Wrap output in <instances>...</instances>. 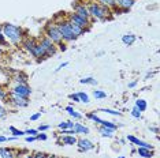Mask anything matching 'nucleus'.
<instances>
[{"label":"nucleus","mask_w":160,"mask_h":158,"mask_svg":"<svg viewBox=\"0 0 160 158\" xmlns=\"http://www.w3.org/2000/svg\"><path fill=\"white\" fill-rule=\"evenodd\" d=\"M2 31L4 34L6 40H8L11 44L18 45L19 42H22L23 40V30L17 25L12 23H4L2 25Z\"/></svg>","instance_id":"1"},{"label":"nucleus","mask_w":160,"mask_h":158,"mask_svg":"<svg viewBox=\"0 0 160 158\" xmlns=\"http://www.w3.org/2000/svg\"><path fill=\"white\" fill-rule=\"evenodd\" d=\"M86 7H88L90 18H93V19H96V21H105L108 18V15L111 14L108 7L100 4V3H97V2H89Z\"/></svg>","instance_id":"2"},{"label":"nucleus","mask_w":160,"mask_h":158,"mask_svg":"<svg viewBox=\"0 0 160 158\" xmlns=\"http://www.w3.org/2000/svg\"><path fill=\"white\" fill-rule=\"evenodd\" d=\"M45 37L49 38L55 45H56V44L60 45V49H62V51H66V45L63 44V40H62V35H60V33H59V30H58L55 22H49V23L45 26Z\"/></svg>","instance_id":"3"},{"label":"nucleus","mask_w":160,"mask_h":158,"mask_svg":"<svg viewBox=\"0 0 160 158\" xmlns=\"http://www.w3.org/2000/svg\"><path fill=\"white\" fill-rule=\"evenodd\" d=\"M55 25H56L58 30H59L63 41L71 42V41H75V40H77V37L72 34V31L70 29V22H68L67 19H58L55 22Z\"/></svg>","instance_id":"4"},{"label":"nucleus","mask_w":160,"mask_h":158,"mask_svg":"<svg viewBox=\"0 0 160 158\" xmlns=\"http://www.w3.org/2000/svg\"><path fill=\"white\" fill-rule=\"evenodd\" d=\"M66 19L68 21V22H71V23L77 25V26H79V27H82V29H86V30H88V29H89V26H90V22H89V21L83 19V18H81L79 15H77V14H75V12H71V14H68V15L66 16Z\"/></svg>","instance_id":"5"},{"label":"nucleus","mask_w":160,"mask_h":158,"mask_svg":"<svg viewBox=\"0 0 160 158\" xmlns=\"http://www.w3.org/2000/svg\"><path fill=\"white\" fill-rule=\"evenodd\" d=\"M72 8H74V12L77 14V15H79L86 21H89V22H92V18H90V14L88 11L86 4H83V3H75V4H72Z\"/></svg>","instance_id":"6"},{"label":"nucleus","mask_w":160,"mask_h":158,"mask_svg":"<svg viewBox=\"0 0 160 158\" xmlns=\"http://www.w3.org/2000/svg\"><path fill=\"white\" fill-rule=\"evenodd\" d=\"M8 98H10V102H11L12 105L18 106V108H25V106L29 105V98H26V97H22V95H18V94H15V93L10 91Z\"/></svg>","instance_id":"7"},{"label":"nucleus","mask_w":160,"mask_h":158,"mask_svg":"<svg viewBox=\"0 0 160 158\" xmlns=\"http://www.w3.org/2000/svg\"><path fill=\"white\" fill-rule=\"evenodd\" d=\"M40 44L42 45V48L45 49V53H47V57H51V56H53L56 53V45L53 44L52 41H51L49 38H47V37H42L41 40H40Z\"/></svg>","instance_id":"8"},{"label":"nucleus","mask_w":160,"mask_h":158,"mask_svg":"<svg viewBox=\"0 0 160 158\" xmlns=\"http://www.w3.org/2000/svg\"><path fill=\"white\" fill-rule=\"evenodd\" d=\"M86 117L90 118V120L94 121V123L99 124V125H103V127H108V128H112V130H116V124H114L112 121L103 120V118H100L96 113H88V114H86Z\"/></svg>","instance_id":"9"},{"label":"nucleus","mask_w":160,"mask_h":158,"mask_svg":"<svg viewBox=\"0 0 160 158\" xmlns=\"http://www.w3.org/2000/svg\"><path fill=\"white\" fill-rule=\"evenodd\" d=\"M11 93H15L18 95H22V97H26L29 98L32 94V89L29 87L28 85H19V83H15L14 87L11 89Z\"/></svg>","instance_id":"10"},{"label":"nucleus","mask_w":160,"mask_h":158,"mask_svg":"<svg viewBox=\"0 0 160 158\" xmlns=\"http://www.w3.org/2000/svg\"><path fill=\"white\" fill-rule=\"evenodd\" d=\"M77 146H78V150L81 153H85V151H89V150L94 149L93 142H90L89 139H85V138L77 139Z\"/></svg>","instance_id":"11"},{"label":"nucleus","mask_w":160,"mask_h":158,"mask_svg":"<svg viewBox=\"0 0 160 158\" xmlns=\"http://www.w3.org/2000/svg\"><path fill=\"white\" fill-rule=\"evenodd\" d=\"M115 8H122V11H129L136 4V0H114Z\"/></svg>","instance_id":"12"},{"label":"nucleus","mask_w":160,"mask_h":158,"mask_svg":"<svg viewBox=\"0 0 160 158\" xmlns=\"http://www.w3.org/2000/svg\"><path fill=\"white\" fill-rule=\"evenodd\" d=\"M127 141L132 142L133 145H136L137 147H145V149L153 150V146H152V145H149V143L141 141V139H138V138H136V136H133V135H127Z\"/></svg>","instance_id":"13"},{"label":"nucleus","mask_w":160,"mask_h":158,"mask_svg":"<svg viewBox=\"0 0 160 158\" xmlns=\"http://www.w3.org/2000/svg\"><path fill=\"white\" fill-rule=\"evenodd\" d=\"M30 55L33 56V57H37V59H45V57H47L45 49L42 48V45L40 44V42H37V44H36L34 49H33V51H32Z\"/></svg>","instance_id":"14"},{"label":"nucleus","mask_w":160,"mask_h":158,"mask_svg":"<svg viewBox=\"0 0 160 158\" xmlns=\"http://www.w3.org/2000/svg\"><path fill=\"white\" fill-rule=\"evenodd\" d=\"M60 142L63 145L72 146V145H77V138H75V135H62Z\"/></svg>","instance_id":"15"},{"label":"nucleus","mask_w":160,"mask_h":158,"mask_svg":"<svg viewBox=\"0 0 160 158\" xmlns=\"http://www.w3.org/2000/svg\"><path fill=\"white\" fill-rule=\"evenodd\" d=\"M36 44H37V41H36L34 38H26V40H25V41L22 42L23 48L26 49V51H28L29 53H32V51H33V49H34Z\"/></svg>","instance_id":"16"},{"label":"nucleus","mask_w":160,"mask_h":158,"mask_svg":"<svg viewBox=\"0 0 160 158\" xmlns=\"http://www.w3.org/2000/svg\"><path fill=\"white\" fill-rule=\"evenodd\" d=\"M99 132H100V135L103 136V138H112V136H114L115 130H112V128H108V127H103V125H100V127H99Z\"/></svg>","instance_id":"17"},{"label":"nucleus","mask_w":160,"mask_h":158,"mask_svg":"<svg viewBox=\"0 0 160 158\" xmlns=\"http://www.w3.org/2000/svg\"><path fill=\"white\" fill-rule=\"evenodd\" d=\"M72 130L75 131V134H85V135H88L90 130L88 127H85L83 124L81 123H74V127H72Z\"/></svg>","instance_id":"18"},{"label":"nucleus","mask_w":160,"mask_h":158,"mask_svg":"<svg viewBox=\"0 0 160 158\" xmlns=\"http://www.w3.org/2000/svg\"><path fill=\"white\" fill-rule=\"evenodd\" d=\"M137 153H138V156L142 157V158H152L153 157V150L145 149V147H138Z\"/></svg>","instance_id":"19"},{"label":"nucleus","mask_w":160,"mask_h":158,"mask_svg":"<svg viewBox=\"0 0 160 158\" xmlns=\"http://www.w3.org/2000/svg\"><path fill=\"white\" fill-rule=\"evenodd\" d=\"M70 29H71L72 34H74L77 38L79 37V35H83L85 34V31H86V29H82V27H79V26H77V25H74L71 22H70Z\"/></svg>","instance_id":"20"},{"label":"nucleus","mask_w":160,"mask_h":158,"mask_svg":"<svg viewBox=\"0 0 160 158\" xmlns=\"http://www.w3.org/2000/svg\"><path fill=\"white\" fill-rule=\"evenodd\" d=\"M136 35L134 34H132V33H127V34H125V35H122V42L125 45H133L134 42H136Z\"/></svg>","instance_id":"21"},{"label":"nucleus","mask_w":160,"mask_h":158,"mask_svg":"<svg viewBox=\"0 0 160 158\" xmlns=\"http://www.w3.org/2000/svg\"><path fill=\"white\" fill-rule=\"evenodd\" d=\"M0 157L2 158H17L14 151L10 149H0Z\"/></svg>","instance_id":"22"},{"label":"nucleus","mask_w":160,"mask_h":158,"mask_svg":"<svg viewBox=\"0 0 160 158\" xmlns=\"http://www.w3.org/2000/svg\"><path fill=\"white\" fill-rule=\"evenodd\" d=\"M72 127H74V123L70 120L62 121V123L58 124V128H59V130H72Z\"/></svg>","instance_id":"23"},{"label":"nucleus","mask_w":160,"mask_h":158,"mask_svg":"<svg viewBox=\"0 0 160 158\" xmlns=\"http://www.w3.org/2000/svg\"><path fill=\"white\" fill-rule=\"evenodd\" d=\"M136 108L140 110V112H145L147 108H148V104H147L145 100H137L136 101Z\"/></svg>","instance_id":"24"},{"label":"nucleus","mask_w":160,"mask_h":158,"mask_svg":"<svg viewBox=\"0 0 160 158\" xmlns=\"http://www.w3.org/2000/svg\"><path fill=\"white\" fill-rule=\"evenodd\" d=\"M66 110L68 112V114H70L71 117L77 118V120H79V118H82V114H81V113H78L77 110H74V108H72V106H67V108H66Z\"/></svg>","instance_id":"25"},{"label":"nucleus","mask_w":160,"mask_h":158,"mask_svg":"<svg viewBox=\"0 0 160 158\" xmlns=\"http://www.w3.org/2000/svg\"><path fill=\"white\" fill-rule=\"evenodd\" d=\"M79 83L81 85H97V81L92 77H88V78H82L79 79Z\"/></svg>","instance_id":"26"},{"label":"nucleus","mask_w":160,"mask_h":158,"mask_svg":"<svg viewBox=\"0 0 160 158\" xmlns=\"http://www.w3.org/2000/svg\"><path fill=\"white\" fill-rule=\"evenodd\" d=\"M93 97L96 100H104V98H107V93L103 91V90H94L93 91Z\"/></svg>","instance_id":"27"},{"label":"nucleus","mask_w":160,"mask_h":158,"mask_svg":"<svg viewBox=\"0 0 160 158\" xmlns=\"http://www.w3.org/2000/svg\"><path fill=\"white\" fill-rule=\"evenodd\" d=\"M8 130H10V132H11L14 136H15V138H19V136L26 135V134H25V131H21V130H18V128H15V127H10Z\"/></svg>","instance_id":"28"},{"label":"nucleus","mask_w":160,"mask_h":158,"mask_svg":"<svg viewBox=\"0 0 160 158\" xmlns=\"http://www.w3.org/2000/svg\"><path fill=\"white\" fill-rule=\"evenodd\" d=\"M99 3L100 4H103L105 7H108V8H115V2L114 0H99Z\"/></svg>","instance_id":"29"},{"label":"nucleus","mask_w":160,"mask_h":158,"mask_svg":"<svg viewBox=\"0 0 160 158\" xmlns=\"http://www.w3.org/2000/svg\"><path fill=\"white\" fill-rule=\"evenodd\" d=\"M77 94H78V97H79V101H81V102H85V104H89V102H90L89 95L86 94V93L79 91V93H77Z\"/></svg>","instance_id":"30"},{"label":"nucleus","mask_w":160,"mask_h":158,"mask_svg":"<svg viewBox=\"0 0 160 158\" xmlns=\"http://www.w3.org/2000/svg\"><path fill=\"white\" fill-rule=\"evenodd\" d=\"M14 81H15V83H19V85H28V78L25 75H18Z\"/></svg>","instance_id":"31"},{"label":"nucleus","mask_w":160,"mask_h":158,"mask_svg":"<svg viewBox=\"0 0 160 158\" xmlns=\"http://www.w3.org/2000/svg\"><path fill=\"white\" fill-rule=\"evenodd\" d=\"M100 112H104V113H108V114H114V116H122L121 112L114 110V109H108V108H103V109H100Z\"/></svg>","instance_id":"32"},{"label":"nucleus","mask_w":160,"mask_h":158,"mask_svg":"<svg viewBox=\"0 0 160 158\" xmlns=\"http://www.w3.org/2000/svg\"><path fill=\"white\" fill-rule=\"evenodd\" d=\"M7 45V40L4 37V34H3V31H2V25H0V46H4Z\"/></svg>","instance_id":"33"},{"label":"nucleus","mask_w":160,"mask_h":158,"mask_svg":"<svg viewBox=\"0 0 160 158\" xmlns=\"http://www.w3.org/2000/svg\"><path fill=\"white\" fill-rule=\"evenodd\" d=\"M130 113H132V116H133L134 118H141V112L137 109L136 106L133 108V109H132V112H130Z\"/></svg>","instance_id":"34"},{"label":"nucleus","mask_w":160,"mask_h":158,"mask_svg":"<svg viewBox=\"0 0 160 158\" xmlns=\"http://www.w3.org/2000/svg\"><path fill=\"white\" fill-rule=\"evenodd\" d=\"M7 116V109L3 106V104L0 102V118H4Z\"/></svg>","instance_id":"35"},{"label":"nucleus","mask_w":160,"mask_h":158,"mask_svg":"<svg viewBox=\"0 0 160 158\" xmlns=\"http://www.w3.org/2000/svg\"><path fill=\"white\" fill-rule=\"evenodd\" d=\"M7 98H8V94H7V93L2 89V86H0V101H4Z\"/></svg>","instance_id":"36"},{"label":"nucleus","mask_w":160,"mask_h":158,"mask_svg":"<svg viewBox=\"0 0 160 158\" xmlns=\"http://www.w3.org/2000/svg\"><path fill=\"white\" fill-rule=\"evenodd\" d=\"M60 135H77L74 130H60Z\"/></svg>","instance_id":"37"},{"label":"nucleus","mask_w":160,"mask_h":158,"mask_svg":"<svg viewBox=\"0 0 160 158\" xmlns=\"http://www.w3.org/2000/svg\"><path fill=\"white\" fill-rule=\"evenodd\" d=\"M25 134H28L29 136H36L38 134V131L37 130H26V131H25Z\"/></svg>","instance_id":"38"},{"label":"nucleus","mask_w":160,"mask_h":158,"mask_svg":"<svg viewBox=\"0 0 160 158\" xmlns=\"http://www.w3.org/2000/svg\"><path fill=\"white\" fill-rule=\"evenodd\" d=\"M49 128H51V125H40V127L37 128V131L38 132H44V131H47V130H49Z\"/></svg>","instance_id":"39"},{"label":"nucleus","mask_w":160,"mask_h":158,"mask_svg":"<svg viewBox=\"0 0 160 158\" xmlns=\"http://www.w3.org/2000/svg\"><path fill=\"white\" fill-rule=\"evenodd\" d=\"M47 138H48V136H47L45 134H37L36 135V139H37V141H47Z\"/></svg>","instance_id":"40"},{"label":"nucleus","mask_w":160,"mask_h":158,"mask_svg":"<svg viewBox=\"0 0 160 158\" xmlns=\"http://www.w3.org/2000/svg\"><path fill=\"white\" fill-rule=\"evenodd\" d=\"M68 97H70V100H72L74 102H81V101H79V97H78V94H74V93H72V94H70Z\"/></svg>","instance_id":"41"},{"label":"nucleus","mask_w":160,"mask_h":158,"mask_svg":"<svg viewBox=\"0 0 160 158\" xmlns=\"http://www.w3.org/2000/svg\"><path fill=\"white\" fill-rule=\"evenodd\" d=\"M40 117H41V112H38V113H34V114H32V116H30V120H32V121H36V120H38Z\"/></svg>","instance_id":"42"},{"label":"nucleus","mask_w":160,"mask_h":158,"mask_svg":"<svg viewBox=\"0 0 160 158\" xmlns=\"http://www.w3.org/2000/svg\"><path fill=\"white\" fill-rule=\"evenodd\" d=\"M67 66H68V63H67V62L62 63V64H60V66H59V67H58V68H56V70H55V72H59V71H60V70H63V68H66Z\"/></svg>","instance_id":"43"},{"label":"nucleus","mask_w":160,"mask_h":158,"mask_svg":"<svg viewBox=\"0 0 160 158\" xmlns=\"http://www.w3.org/2000/svg\"><path fill=\"white\" fill-rule=\"evenodd\" d=\"M25 141H26L28 143H32V142H34V141H37V139H36V136H26V139H25Z\"/></svg>","instance_id":"44"},{"label":"nucleus","mask_w":160,"mask_h":158,"mask_svg":"<svg viewBox=\"0 0 160 158\" xmlns=\"http://www.w3.org/2000/svg\"><path fill=\"white\" fill-rule=\"evenodd\" d=\"M137 83H138L137 81H133V82H130L127 86H129V89H133V87H136V86H137Z\"/></svg>","instance_id":"45"},{"label":"nucleus","mask_w":160,"mask_h":158,"mask_svg":"<svg viewBox=\"0 0 160 158\" xmlns=\"http://www.w3.org/2000/svg\"><path fill=\"white\" fill-rule=\"evenodd\" d=\"M47 156L45 154H42V153H37V154H34L33 156V158H45Z\"/></svg>","instance_id":"46"},{"label":"nucleus","mask_w":160,"mask_h":158,"mask_svg":"<svg viewBox=\"0 0 160 158\" xmlns=\"http://www.w3.org/2000/svg\"><path fill=\"white\" fill-rule=\"evenodd\" d=\"M8 141V138H6V136H2L0 135V143H4V142H7Z\"/></svg>","instance_id":"47"},{"label":"nucleus","mask_w":160,"mask_h":158,"mask_svg":"<svg viewBox=\"0 0 160 158\" xmlns=\"http://www.w3.org/2000/svg\"><path fill=\"white\" fill-rule=\"evenodd\" d=\"M149 130H151L152 132H155V134H158V132H159V130L156 127H149Z\"/></svg>","instance_id":"48"},{"label":"nucleus","mask_w":160,"mask_h":158,"mask_svg":"<svg viewBox=\"0 0 160 158\" xmlns=\"http://www.w3.org/2000/svg\"><path fill=\"white\" fill-rule=\"evenodd\" d=\"M152 77H153V74H152V72H148L147 77H145V79H149V78H152Z\"/></svg>","instance_id":"49"},{"label":"nucleus","mask_w":160,"mask_h":158,"mask_svg":"<svg viewBox=\"0 0 160 158\" xmlns=\"http://www.w3.org/2000/svg\"><path fill=\"white\" fill-rule=\"evenodd\" d=\"M45 158H56V157H55V156H47Z\"/></svg>","instance_id":"50"},{"label":"nucleus","mask_w":160,"mask_h":158,"mask_svg":"<svg viewBox=\"0 0 160 158\" xmlns=\"http://www.w3.org/2000/svg\"><path fill=\"white\" fill-rule=\"evenodd\" d=\"M25 158H33V156H26Z\"/></svg>","instance_id":"51"},{"label":"nucleus","mask_w":160,"mask_h":158,"mask_svg":"<svg viewBox=\"0 0 160 158\" xmlns=\"http://www.w3.org/2000/svg\"><path fill=\"white\" fill-rule=\"evenodd\" d=\"M119 158H125V157H119Z\"/></svg>","instance_id":"52"},{"label":"nucleus","mask_w":160,"mask_h":158,"mask_svg":"<svg viewBox=\"0 0 160 158\" xmlns=\"http://www.w3.org/2000/svg\"><path fill=\"white\" fill-rule=\"evenodd\" d=\"M152 158H153V157H152Z\"/></svg>","instance_id":"53"},{"label":"nucleus","mask_w":160,"mask_h":158,"mask_svg":"<svg viewBox=\"0 0 160 158\" xmlns=\"http://www.w3.org/2000/svg\"><path fill=\"white\" fill-rule=\"evenodd\" d=\"M0 52H2V51H0Z\"/></svg>","instance_id":"54"}]
</instances>
